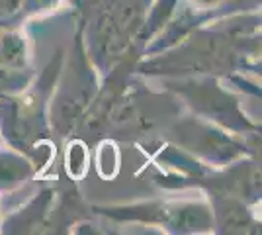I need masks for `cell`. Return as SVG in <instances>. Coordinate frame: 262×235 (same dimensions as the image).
Listing matches in <instances>:
<instances>
[]
</instances>
